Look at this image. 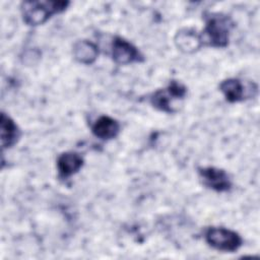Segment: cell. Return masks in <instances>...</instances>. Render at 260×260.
Returning a JSON list of instances; mask_svg holds the SVG:
<instances>
[{
  "instance_id": "cell-1",
  "label": "cell",
  "mask_w": 260,
  "mask_h": 260,
  "mask_svg": "<svg viewBox=\"0 0 260 260\" xmlns=\"http://www.w3.org/2000/svg\"><path fill=\"white\" fill-rule=\"evenodd\" d=\"M205 27L200 34L203 46L225 48L235 26L232 17L221 12H208L204 15Z\"/></svg>"
},
{
  "instance_id": "cell-2",
  "label": "cell",
  "mask_w": 260,
  "mask_h": 260,
  "mask_svg": "<svg viewBox=\"0 0 260 260\" xmlns=\"http://www.w3.org/2000/svg\"><path fill=\"white\" fill-rule=\"evenodd\" d=\"M69 1H23L20 5V11L23 21L30 26H37L45 23L52 15L66 10Z\"/></svg>"
},
{
  "instance_id": "cell-3",
  "label": "cell",
  "mask_w": 260,
  "mask_h": 260,
  "mask_svg": "<svg viewBox=\"0 0 260 260\" xmlns=\"http://www.w3.org/2000/svg\"><path fill=\"white\" fill-rule=\"evenodd\" d=\"M186 94L187 87L177 80H172L166 88L154 91L149 96V102L156 110L174 114L179 111L180 104L185 99Z\"/></svg>"
},
{
  "instance_id": "cell-4",
  "label": "cell",
  "mask_w": 260,
  "mask_h": 260,
  "mask_svg": "<svg viewBox=\"0 0 260 260\" xmlns=\"http://www.w3.org/2000/svg\"><path fill=\"white\" fill-rule=\"evenodd\" d=\"M205 241L210 247L223 252H235L243 245L242 237L235 231L225 228L211 226L207 229Z\"/></svg>"
},
{
  "instance_id": "cell-5",
  "label": "cell",
  "mask_w": 260,
  "mask_h": 260,
  "mask_svg": "<svg viewBox=\"0 0 260 260\" xmlns=\"http://www.w3.org/2000/svg\"><path fill=\"white\" fill-rule=\"evenodd\" d=\"M219 89L228 102L238 103L254 98L258 86L253 81H249L245 85L239 78H228L220 83Z\"/></svg>"
},
{
  "instance_id": "cell-6",
  "label": "cell",
  "mask_w": 260,
  "mask_h": 260,
  "mask_svg": "<svg viewBox=\"0 0 260 260\" xmlns=\"http://www.w3.org/2000/svg\"><path fill=\"white\" fill-rule=\"evenodd\" d=\"M111 56L113 60L120 65H127L144 60L140 51L127 40L121 37L113 38L111 44Z\"/></svg>"
},
{
  "instance_id": "cell-7",
  "label": "cell",
  "mask_w": 260,
  "mask_h": 260,
  "mask_svg": "<svg viewBox=\"0 0 260 260\" xmlns=\"http://www.w3.org/2000/svg\"><path fill=\"white\" fill-rule=\"evenodd\" d=\"M198 175L205 187L216 192H226L232 188L230 176L222 169L215 167L199 168Z\"/></svg>"
},
{
  "instance_id": "cell-8",
  "label": "cell",
  "mask_w": 260,
  "mask_h": 260,
  "mask_svg": "<svg viewBox=\"0 0 260 260\" xmlns=\"http://www.w3.org/2000/svg\"><path fill=\"white\" fill-rule=\"evenodd\" d=\"M174 42L176 47L183 53H194L203 47L200 34L194 28L184 27L177 31Z\"/></svg>"
},
{
  "instance_id": "cell-9",
  "label": "cell",
  "mask_w": 260,
  "mask_h": 260,
  "mask_svg": "<svg viewBox=\"0 0 260 260\" xmlns=\"http://www.w3.org/2000/svg\"><path fill=\"white\" fill-rule=\"evenodd\" d=\"M83 157L74 151H66L59 155L57 159V168L59 176L67 179L76 174L83 166Z\"/></svg>"
},
{
  "instance_id": "cell-10",
  "label": "cell",
  "mask_w": 260,
  "mask_h": 260,
  "mask_svg": "<svg viewBox=\"0 0 260 260\" xmlns=\"http://www.w3.org/2000/svg\"><path fill=\"white\" fill-rule=\"evenodd\" d=\"M91 132L95 137L102 140H110L117 137L119 134L120 124L112 117L101 116L91 125Z\"/></svg>"
},
{
  "instance_id": "cell-11",
  "label": "cell",
  "mask_w": 260,
  "mask_h": 260,
  "mask_svg": "<svg viewBox=\"0 0 260 260\" xmlns=\"http://www.w3.org/2000/svg\"><path fill=\"white\" fill-rule=\"evenodd\" d=\"M0 132H1V145L3 149L13 146L17 142L20 136V131L17 125L5 113L1 114Z\"/></svg>"
},
{
  "instance_id": "cell-12",
  "label": "cell",
  "mask_w": 260,
  "mask_h": 260,
  "mask_svg": "<svg viewBox=\"0 0 260 260\" xmlns=\"http://www.w3.org/2000/svg\"><path fill=\"white\" fill-rule=\"evenodd\" d=\"M99 56V48L95 44L87 40H81L73 46V57L74 59L85 65L92 64Z\"/></svg>"
}]
</instances>
